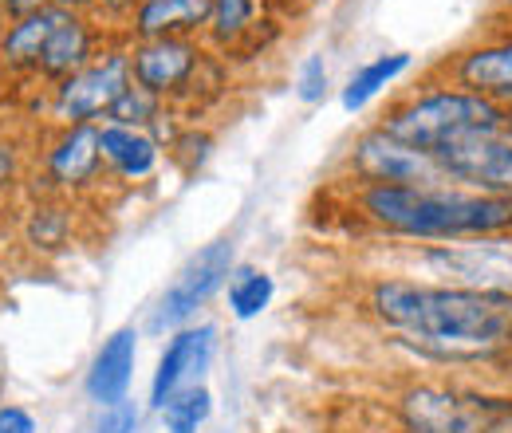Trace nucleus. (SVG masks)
<instances>
[{
  "label": "nucleus",
  "mask_w": 512,
  "mask_h": 433,
  "mask_svg": "<svg viewBox=\"0 0 512 433\" xmlns=\"http://www.w3.org/2000/svg\"><path fill=\"white\" fill-rule=\"evenodd\" d=\"M367 308L406 351L438 367H477L512 355L509 292L386 276L371 284Z\"/></svg>",
  "instance_id": "nucleus-1"
},
{
  "label": "nucleus",
  "mask_w": 512,
  "mask_h": 433,
  "mask_svg": "<svg viewBox=\"0 0 512 433\" xmlns=\"http://www.w3.org/2000/svg\"><path fill=\"white\" fill-rule=\"evenodd\" d=\"M351 213L367 221L375 233L398 241H430V245L512 233V197L453 186V182L438 186L355 182Z\"/></svg>",
  "instance_id": "nucleus-2"
},
{
  "label": "nucleus",
  "mask_w": 512,
  "mask_h": 433,
  "mask_svg": "<svg viewBox=\"0 0 512 433\" xmlns=\"http://www.w3.org/2000/svg\"><path fill=\"white\" fill-rule=\"evenodd\" d=\"M375 126H383L386 134H394L406 146L438 154V150H446L453 142H465V138L509 134L512 107L442 79V83H426V87L394 99Z\"/></svg>",
  "instance_id": "nucleus-3"
},
{
  "label": "nucleus",
  "mask_w": 512,
  "mask_h": 433,
  "mask_svg": "<svg viewBox=\"0 0 512 433\" xmlns=\"http://www.w3.org/2000/svg\"><path fill=\"white\" fill-rule=\"evenodd\" d=\"M130 75L170 107H190L205 87H225V63L205 40H130Z\"/></svg>",
  "instance_id": "nucleus-4"
},
{
  "label": "nucleus",
  "mask_w": 512,
  "mask_h": 433,
  "mask_svg": "<svg viewBox=\"0 0 512 433\" xmlns=\"http://www.w3.org/2000/svg\"><path fill=\"white\" fill-rule=\"evenodd\" d=\"M402 433H505L512 426L509 398H481L442 382H414L398 394Z\"/></svg>",
  "instance_id": "nucleus-5"
},
{
  "label": "nucleus",
  "mask_w": 512,
  "mask_h": 433,
  "mask_svg": "<svg viewBox=\"0 0 512 433\" xmlns=\"http://www.w3.org/2000/svg\"><path fill=\"white\" fill-rule=\"evenodd\" d=\"M130 52L127 40L119 36L95 63H87L83 71L67 75L64 83L48 87V119L52 126H99L107 123L111 107L119 103V95L130 87Z\"/></svg>",
  "instance_id": "nucleus-6"
},
{
  "label": "nucleus",
  "mask_w": 512,
  "mask_h": 433,
  "mask_svg": "<svg viewBox=\"0 0 512 433\" xmlns=\"http://www.w3.org/2000/svg\"><path fill=\"white\" fill-rule=\"evenodd\" d=\"M237 260H233V241H209L205 248H197L190 260L178 268V276L170 280V288L162 292L158 308L150 315V331H182L190 327L193 315L205 308L233 276Z\"/></svg>",
  "instance_id": "nucleus-7"
},
{
  "label": "nucleus",
  "mask_w": 512,
  "mask_h": 433,
  "mask_svg": "<svg viewBox=\"0 0 512 433\" xmlns=\"http://www.w3.org/2000/svg\"><path fill=\"white\" fill-rule=\"evenodd\" d=\"M418 260L430 276H438L434 284H457V288L509 292L512 296V233L426 245L418 252Z\"/></svg>",
  "instance_id": "nucleus-8"
},
{
  "label": "nucleus",
  "mask_w": 512,
  "mask_h": 433,
  "mask_svg": "<svg viewBox=\"0 0 512 433\" xmlns=\"http://www.w3.org/2000/svg\"><path fill=\"white\" fill-rule=\"evenodd\" d=\"M347 170L355 182H379V186H438V182H446L434 154L398 142L383 126H371L351 142Z\"/></svg>",
  "instance_id": "nucleus-9"
},
{
  "label": "nucleus",
  "mask_w": 512,
  "mask_h": 433,
  "mask_svg": "<svg viewBox=\"0 0 512 433\" xmlns=\"http://www.w3.org/2000/svg\"><path fill=\"white\" fill-rule=\"evenodd\" d=\"M44 182L56 193H87L95 189L107 170L99 154V126H56L44 154H40Z\"/></svg>",
  "instance_id": "nucleus-10"
},
{
  "label": "nucleus",
  "mask_w": 512,
  "mask_h": 433,
  "mask_svg": "<svg viewBox=\"0 0 512 433\" xmlns=\"http://www.w3.org/2000/svg\"><path fill=\"white\" fill-rule=\"evenodd\" d=\"M446 182L485 193L512 197V130L509 134H485V138H465L434 154Z\"/></svg>",
  "instance_id": "nucleus-11"
},
{
  "label": "nucleus",
  "mask_w": 512,
  "mask_h": 433,
  "mask_svg": "<svg viewBox=\"0 0 512 433\" xmlns=\"http://www.w3.org/2000/svg\"><path fill=\"white\" fill-rule=\"evenodd\" d=\"M119 40V32H111L95 12H64L60 28L52 32L44 60H40V75L36 83L48 91L56 83H64L67 75L83 71L87 63H95L111 44Z\"/></svg>",
  "instance_id": "nucleus-12"
},
{
  "label": "nucleus",
  "mask_w": 512,
  "mask_h": 433,
  "mask_svg": "<svg viewBox=\"0 0 512 433\" xmlns=\"http://www.w3.org/2000/svg\"><path fill=\"white\" fill-rule=\"evenodd\" d=\"M438 75L446 83H457L465 91H477L485 99H497V103L512 107V32L485 36V40L457 48L438 67Z\"/></svg>",
  "instance_id": "nucleus-13"
},
{
  "label": "nucleus",
  "mask_w": 512,
  "mask_h": 433,
  "mask_svg": "<svg viewBox=\"0 0 512 433\" xmlns=\"http://www.w3.org/2000/svg\"><path fill=\"white\" fill-rule=\"evenodd\" d=\"M213 351H217V327L213 323H190L182 331L170 335L158 367H154V378H150V410H162L182 386H193L201 382L205 367L213 363Z\"/></svg>",
  "instance_id": "nucleus-14"
},
{
  "label": "nucleus",
  "mask_w": 512,
  "mask_h": 433,
  "mask_svg": "<svg viewBox=\"0 0 512 433\" xmlns=\"http://www.w3.org/2000/svg\"><path fill=\"white\" fill-rule=\"evenodd\" d=\"M64 20V8H40L32 16H20V20H8L0 24V67H4V79H32L40 75V60H44V48L52 40V32L60 28Z\"/></svg>",
  "instance_id": "nucleus-15"
},
{
  "label": "nucleus",
  "mask_w": 512,
  "mask_h": 433,
  "mask_svg": "<svg viewBox=\"0 0 512 433\" xmlns=\"http://www.w3.org/2000/svg\"><path fill=\"white\" fill-rule=\"evenodd\" d=\"M134 363H138V331L134 327H119L103 339V347L95 351L87 378H83V394L95 406H119L127 402L130 382H134Z\"/></svg>",
  "instance_id": "nucleus-16"
},
{
  "label": "nucleus",
  "mask_w": 512,
  "mask_h": 433,
  "mask_svg": "<svg viewBox=\"0 0 512 433\" xmlns=\"http://www.w3.org/2000/svg\"><path fill=\"white\" fill-rule=\"evenodd\" d=\"M213 0H142L123 28V40H201Z\"/></svg>",
  "instance_id": "nucleus-17"
},
{
  "label": "nucleus",
  "mask_w": 512,
  "mask_h": 433,
  "mask_svg": "<svg viewBox=\"0 0 512 433\" xmlns=\"http://www.w3.org/2000/svg\"><path fill=\"white\" fill-rule=\"evenodd\" d=\"M99 154H103L107 178L127 182V186L154 178L162 166V146L154 142V134L119 123H99Z\"/></svg>",
  "instance_id": "nucleus-18"
},
{
  "label": "nucleus",
  "mask_w": 512,
  "mask_h": 433,
  "mask_svg": "<svg viewBox=\"0 0 512 433\" xmlns=\"http://www.w3.org/2000/svg\"><path fill=\"white\" fill-rule=\"evenodd\" d=\"M414 67V56L410 52H386V56H375V60H367L347 83H343V91H339V103H343V111L347 115H359V111H367L383 91H390L406 71Z\"/></svg>",
  "instance_id": "nucleus-19"
},
{
  "label": "nucleus",
  "mask_w": 512,
  "mask_h": 433,
  "mask_svg": "<svg viewBox=\"0 0 512 433\" xmlns=\"http://www.w3.org/2000/svg\"><path fill=\"white\" fill-rule=\"evenodd\" d=\"M260 0H213L209 4V24H205V44L217 56L237 52L241 44L256 40L260 32Z\"/></svg>",
  "instance_id": "nucleus-20"
},
{
  "label": "nucleus",
  "mask_w": 512,
  "mask_h": 433,
  "mask_svg": "<svg viewBox=\"0 0 512 433\" xmlns=\"http://www.w3.org/2000/svg\"><path fill=\"white\" fill-rule=\"evenodd\" d=\"M225 292H229V315L241 319V323H249V319H260L264 311L272 308L276 280L264 268H256V264H241V268H233Z\"/></svg>",
  "instance_id": "nucleus-21"
},
{
  "label": "nucleus",
  "mask_w": 512,
  "mask_h": 433,
  "mask_svg": "<svg viewBox=\"0 0 512 433\" xmlns=\"http://www.w3.org/2000/svg\"><path fill=\"white\" fill-rule=\"evenodd\" d=\"M158 414H162L166 433H197L213 414V394L205 382H193V386H182Z\"/></svg>",
  "instance_id": "nucleus-22"
},
{
  "label": "nucleus",
  "mask_w": 512,
  "mask_h": 433,
  "mask_svg": "<svg viewBox=\"0 0 512 433\" xmlns=\"http://www.w3.org/2000/svg\"><path fill=\"white\" fill-rule=\"evenodd\" d=\"M166 107H170V103H162L154 91H146L142 83H134V79H130V87L119 95V103L111 107L107 123L134 126V130H150V126L166 115Z\"/></svg>",
  "instance_id": "nucleus-23"
},
{
  "label": "nucleus",
  "mask_w": 512,
  "mask_h": 433,
  "mask_svg": "<svg viewBox=\"0 0 512 433\" xmlns=\"http://www.w3.org/2000/svg\"><path fill=\"white\" fill-rule=\"evenodd\" d=\"M71 241V213L64 205H36L28 217V245L40 252H60Z\"/></svg>",
  "instance_id": "nucleus-24"
},
{
  "label": "nucleus",
  "mask_w": 512,
  "mask_h": 433,
  "mask_svg": "<svg viewBox=\"0 0 512 433\" xmlns=\"http://www.w3.org/2000/svg\"><path fill=\"white\" fill-rule=\"evenodd\" d=\"M323 95H327V63H323V56H308L296 71V99L316 107V103H323Z\"/></svg>",
  "instance_id": "nucleus-25"
},
{
  "label": "nucleus",
  "mask_w": 512,
  "mask_h": 433,
  "mask_svg": "<svg viewBox=\"0 0 512 433\" xmlns=\"http://www.w3.org/2000/svg\"><path fill=\"white\" fill-rule=\"evenodd\" d=\"M138 418H142V410H138V402H119V406H107L103 410V418H99V426L95 433H138Z\"/></svg>",
  "instance_id": "nucleus-26"
},
{
  "label": "nucleus",
  "mask_w": 512,
  "mask_h": 433,
  "mask_svg": "<svg viewBox=\"0 0 512 433\" xmlns=\"http://www.w3.org/2000/svg\"><path fill=\"white\" fill-rule=\"evenodd\" d=\"M138 4H142V0H95V16H99L107 28H115V32L123 36V28H127V20L134 16Z\"/></svg>",
  "instance_id": "nucleus-27"
},
{
  "label": "nucleus",
  "mask_w": 512,
  "mask_h": 433,
  "mask_svg": "<svg viewBox=\"0 0 512 433\" xmlns=\"http://www.w3.org/2000/svg\"><path fill=\"white\" fill-rule=\"evenodd\" d=\"M20 146L12 138H0V193L20 182Z\"/></svg>",
  "instance_id": "nucleus-28"
},
{
  "label": "nucleus",
  "mask_w": 512,
  "mask_h": 433,
  "mask_svg": "<svg viewBox=\"0 0 512 433\" xmlns=\"http://www.w3.org/2000/svg\"><path fill=\"white\" fill-rule=\"evenodd\" d=\"M0 433H40L32 410L24 406H0Z\"/></svg>",
  "instance_id": "nucleus-29"
},
{
  "label": "nucleus",
  "mask_w": 512,
  "mask_h": 433,
  "mask_svg": "<svg viewBox=\"0 0 512 433\" xmlns=\"http://www.w3.org/2000/svg\"><path fill=\"white\" fill-rule=\"evenodd\" d=\"M52 0H0V24L8 20H20V16H32L40 8H48Z\"/></svg>",
  "instance_id": "nucleus-30"
},
{
  "label": "nucleus",
  "mask_w": 512,
  "mask_h": 433,
  "mask_svg": "<svg viewBox=\"0 0 512 433\" xmlns=\"http://www.w3.org/2000/svg\"><path fill=\"white\" fill-rule=\"evenodd\" d=\"M52 8H64V12H95V0H52Z\"/></svg>",
  "instance_id": "nucleus-31"
},
{
  "label": "nucleus",
  "mask_w": 512,
  "mask_h": 433,
  "mask_svg": "<svg viewBox=\"0 0 512 433\" xmlns=\"http://www.w3.org/2000/svg\"><path fill=\"white\" fill-rule=\"evenodd\" d=\"M0 79H4V67H0Z\"/></svg>",
  "instance_id": "nucleus-32"
},
{
  "label": "nucleus",
  "mask_w": 512,
  "mask_h": 433,
  "mask_svg": "<svg viewBox=\"0 0 512 433\" xmlns=\"http://www.w3.org/2000/svg\"><path fill=\"white\" fill-rule=\"evenodd\" d=\"M509 374H512V359H509Z\"/></svg>",
  "instance_id": "nucleus-33"
},
{
  "label": "nucleus",
  "mask_w": 512,
  "mask_h": 433,
  "mask_svg": "<svg viewBox=\"0 0 512 433\" xmlns=\"http://www.w3.org/2000/svg\"><path fill=\"white\" fill-rule=\"evenodd\" d=\"M505 433H512V426H509V430H505Z\"/></svg>",
  "instance_id": "nucleus-34"
}]
</instances>
